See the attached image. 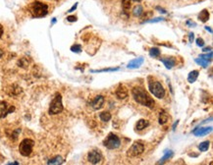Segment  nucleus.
Wrapping results in <instances>:
<instances>
[{
    "label": "nucleus",
    "mask_w": 213,
    "mask_h": 165,
    "mask_svg": "<svg viewBox=\"0 0 213 165\" xmlns=\"http://www.w3.org/2000/svg\"><path fill=\"white\" fill-rule=\"evenodd\" d=\"M132 94H133V98L134 99L139 103V104H142L143 106H146L148 108H153L154 107V100L152 99L149 94L146 92L143 88H139V87H136L133 88L132 91Z\"/></svg>",
    "instance_id": "nucleus-1"
},
{
    "label": "nucleus",
    "mask_w": 213,
    "mask_h": 165,
    "mask_svg": "<svg viewBox=\"0 0 213 165\" xmlns=\"http://www.w3.org/2000/svg\"><path fill=\"white\" fill-rule=\"evenodd\" d=\"M30 11L34 18H42L47 15L48 5L45 3H42V2H39V1H36L31 4Z\"/></svg>",
    "instance_id": "nucleus-2"
},
{
    "label": "nucleus",
    "mask_w": 213,
    "mask_h": 165,
    "mask_svg": "<svg viewBox=\"0 0 213 165\" xmlns=\"http://www.w3.org/2000/svg\"><path fill=\"white\" fill-rule=\"evenodd\" d=\"M63 111V103H62V95L60 93H56L55 98L52 99L49 106V114L56 115Z\"/></svg>",
    "instance_id": "nucleus-3"
},
{
    "label": "nucleus",
    "mask_w": 213,
    "mask_h": 165,
    "mask_svg": "<svg viewBox=\"0 0 213 165\" xmlns=\"http://www.w3.org/2000/svg\"><path fill=\"white\" fill-rule=\"evenodd\" d=\"M148 88L150 92L159 99L163 98L165 96V89L160 82L157 81H150L148 82Z\"/></svg>",
    "instance_id": "nucleus-4"
},
{
    "label": "nucleus",
    "mask_w": 213,
    "mask_h": 165,
    "mask_svg": "<svg viewBox=\"0 0 213 165\" xmlns=\"http://www.w3.org/2000/svg\"><path fill=\"white\" fill-rule=\"evenodd\" d=\"M35 146V142L31 139H25L21 142L19 146V151L23 156H30L32 152V148Z\"/></svg>",
    "instance_id": "nucleus-5"
},
{
    "label": "nucleus",
    "mask_w": 213,
    "mask_h": 165,
    "mask_svg": "<svg viewBox=\"0 0 213 165\" xmlns=\"http://www.w3.org/2000/svg\"><path fill=\"white\" fill-rule=\"evenodd\" d=\"M103 144H104V147H106L108 149H116V148H118L120 147V144H121V141H120V139L116 135L111 133L104 140Z\"/></svg>",
    "instance_id": "nucleus-6"
},
{
    "label": "nucleus",
    "mask_w": 213,
    "mask_h": 165,
    "mask_svg": "<svg viewBox=\"0 0 213 165\" xmlns=\"http://www.w3.org/2000/svg\"><path fill=\"white\" fill-rule=\"evenodd\" d=\"M144 150V146L141 142H135L128 150V155L131 157H135L139 154H142Z\"/></svg>",
    "instance_id": "nucleus-7"
},
{
    "label": "nucleus",
    "mask_w": 213,
    "mask_h": 165,
    "mask_svg": "<svg viewBox=\"0 0 213 165\" xmlns=\"http://www.w3.org/2000/svg\"><path fill=\"white\" fill-rule=\"evenodd\" d=\"M15 111V107L9 105L6 101L0 102V119L5 118L8 114Z\"/></svg>",
    "instance_id": "nucleus-8"
},
{
    "label": "nucleus",
    "mask_w": 213,
    "mask_h": 165,
    "mask_svg": "<svg viewBox=\"0 0 213 165\" xmlns=\"http://www.w3.org/2000/svg\"><path fill=\"white\" fill-rule=\"evenodd\" d=\"M88 159L90 163L92 164H97L101 161L102 159V155L100 153V151L97 149H92L91 151H90V153L88 155Z\"/></svg>",
    "instance_id": "nucleus-9"
},
{
    "label": "nucleus",
    "mask_w": 213,
    "mask_h": 165,
    "mask_svg": "<svg viewBox=\"0 0 213 165\" xmlns=\"http://www.w3.org/2000/svg\"><path fill=\"white\" fill-rule=\"evenodd\" d=\"M212 132V127H205V128H196L194 130V135L196 137L206 136Z\"/></svg>",
    "instance_id": "nucleus-10"
},
{
    "label": "nucleus",
    "mask_w": 213,
    "mask_h": 165,
    "mask_svg": "<svg viewBox=\"0 0 213 165\" xmlns=\"http://www.w3.org/2000/svg\"><path fill=\"white\" fill-rule=\"evenodd\" d=\"M104 103V98L102 95H98L96 98L91 101V106L94 109L97 110V109H100Z\"/></svg>",
    "instance_id": "nucleus-11"
},
{
    "label": "nucleus",
    "mask_w": 213,
    "mask_h": 165,
    "mask_svg": "<svg viewBox=\"0 0 213 165\" xmlns=\"http://www.w3.org/2000/svg\"><path fill=\"white\" fill-rule=\"evenodd\" d=\"M116 96L119 99H125L128 96V92H127V88H126L124 86L120 85L117 89H116Z\"/></svg>",
    "instance_id": "nucleus-12"
},
{
    "label": "nucleus",
    "mask_w": 213,
    "mask_h": 165,
    "mask_svg": "<svg viewBox=\"0 0 213 165\" xmlns=\"http://www.w3.org/2000/svg\"><path fill=\"white\" fill-rule=\"evenodd\" d=\"M143 57H139V58L132 60L130 63L128 64V68H131V69L138 68V67H141L143 65Z\"/></svg>",
    "instance_id": "nucleus-13"
},
{
    "label": "nucleus",
    "mask_w": 213,
    "mask_h": 165,
    "mask_svg": "<svg viewBox=\"0 0 213 165\" xmlns=\"http://www.w3.org/2000/svg\"><path fill=\"white\" fill-rule=\"evenodd\" d=\"M160 61L163 62V64L167 69H172L176 64L175 59H173V58H160Z\"/></svg>",
    "instance_id": "nucleus-14"
},
{
    "label": "nucleus",
    "mask_w": 213,
    "mask_h": 165,
    "mask_svg": "<svg viewBox=\"0 0 213 165\" xmlns=\"http://www.w3.org/2000/svg\"><path fill=\"white\" fill-rule=\"evenodd\" d=\"M198 19L201 20L202 23L207 22V21L209 20V12L206 10V9H203L201 13H199Z\"/></svg>",
    "instance_id": "nucleus-15"
},
{
    "label": "nucleus",
    "mask_w": 213,
    "mask_h": 165,
    "mask_svg": "<svg viewBox=\"0 0 213 165\" xmlns=\"http://www.w3.org/2000/svg\"><path fill=\"white\" fill-rule=\"evenodd\" d=\"M143 14V8L142 5H136L133 9V15L135 17H141Z\"/></svg>",
    "instance_id": "nucleus-16"
},
{
    "label": "nucleus",
    "mask_w": 213,
    "mask_h": 165,
    "mask_svg": "<svg viewBox=\"0 0 213 165\" xmlns=\"http://www.w3.org/2000/svg\"><path fill=\"white\" fill-rule=\"evenodd\" d=\"M149 125V122L148 120H144V119H141L138 120V123H137V130H143L145 129L146 127H148Z\"/></svg>",
    "instance_id": "nucleus-17"
},
{
    "label": "nucleus",
    "mask_w": 213,
    "mask_h": 165,
    "mask_svg": "<svg viewBox=\"0 0 213 165\" xmlns=\"http://www.w3.org/2000/svg\"><path fill=\"white\" fill-rule=\"evenodd\" d=\"M198 77V71L197 70H194V71H191L189 76H188V81L189 82H191V84H192V82H195L196 81Z\"/></svg>",
    "instance_id": "nucleus-18"
},
{
    "label": "nucleus",
    "mask_w": 213,
    "mask_h": 165,
    "mask_svg": "<svg viewBox=\"0 0 213 165\" xmlns=\"http://www.w3.org/2000/svg\"><path fill=\"white\" fill-rule=\"evenodd\" d=\"M173 153H174V152H173L172 150L168 151V152H166V153L164 154V156L161 158V159L157 162V164H163V163H165V161H167L168 159H170V158L173 156Z\"/></svg>",
    "instance_id": "nucleus-19"
},
{
    "label": "nucleus",
    "mask_w": 213,
    "mask_h": 165,
    "mask_svg": "<svg viewBox=\"0 0 213 165\" xmlns=\"http://www.w3.org/2000/svg\"><path fill=\"white\" fill-rule=\"evenodd\" d=\"M99 118H100V120L103 122H108L111 119V114L107 111L101 112L100 114H99Z\"/></svg>",
    "instance_id": "nucleus-20"
},
{
    "label": "nucleus",
    "mask_w": 213,
    "mask_h": 165,
    "mask_svg": "<svg viewBox=\"0 0 213 165\" xmlns=\"http://www.w3.org/2000/svg\"><path fill=\"white\" fill-rule=\"evenodd\" d=\"M131 6H132V2H131V0H122V7H123V10L125 13H127L129 12L130 8H131Z\"/></svg>",
    "instance_id": "nucleus-21"
},
{
    "label": "nucleus",
    "mask_w": 213,
    "mask_h": 165,
    "mask_svg": "<svg viewBox=\"0 0 213 165\" xmlns=\"http://www.w3.org/2000/svg\"><path fill=\"white\" fill-rule=\"evenodd\" d=\"M167 121H168V114L165 111H161L160 115H159V123H160L161 125H164Z\"/></svg>",
    "instance_id": "nucleus-22"
},
{
    "label": "nucleus",
    "mask_w": 213,
    "mask_h": 165,
    "mask_svg": "<svg viewBox=\"0 0 213 165\" xmlns=\"http://www.w3.org/2000/svg\"><path fill=\"white\" fill-rule=\"evenodd\" d=\"M64 162V159L61 156H56L52 159L47 161V164H62Z\"/></svg>",
    "instance_id": "nucleus-23"
},
{
    "label": "nucleus",
    "mask_w": 213,
    "mask_h": 165,
    "mask_svg": "<svg viewBox=\"0 0 213 165\" xmlns=\"http://www.w3.org/2000/svg\"><path fill=\"white\" fill-rule=\"evenodd\" d=\"M209 144L210 142L208 141H205V142H202L199 143V146H198V148L201 151H206V150H208L209 148Z\"/></svg>",
    "instance_id": "nucleus-24"
},
{
    "label": "nucleus",
    "mask_w": 213,
    "mask_h": 165,
    "mask_svg": "<svg viewBox=\"0 0 213 165\" xmlns=\"http://www.w3.org/2000/svg\"><path fill=\"white\" fill-rule=\"evenodd\" d=\"M196 63L198 64V65H201V66L203 67V68H206V67L208 66V63H209V62H208L207 60H205V59L201 58V57H199V58H196Z\"/></svg>",
    "instance_id": "nucleus-25"
},
{
    "label": "nucleus",
    "mask_w": 213,
    "mask_h": 165,
    "mask_svg": "<svg viewBox=\"0 0 213 165\" xmlns=\"http://www.w3.org/2000/svg\"><path fill=\"white\" fill-rule=\"evenodd\" d=\"M149 55L151 57L156 58V57L159 56V55H160V50H159L157 47H153V48H151V49L149 50Z\"/></svg>",
    "instance_id": "nucleus-26"
},
{
    "label": "nucleus",
    "mask_w": 213,
    "mask_h": 165,
    "mask_svg": "<svg viewBox=\"0 0 213 165\" xmlns=\"http://www.w3.org/2000/svg\"><path fill=\"white\" fill-rule=\"evenodd\" d=\"M119 68H110V69H102V70H92V73H101V72H114L118 71Z\"/></svg>",
    "instance_id": "nucleus-27"
},
{
    "label": "nucleus",
    "mask_w": 213,
    "mask_h": 165,
    "mask_svg": "<svg viewBox=\"0 0 213 165\" xmlns=\"http://www.w3.org/2000/svg\"><path fill=\"white\" fill-rule=\"evenodd\" d=\"M71 51L76 52V53L81 52V51H82V46L80 45V44H75V45H73V46H71Z\"/></svg>",
    "instance_id": "nucleus-28"
},
{
    "label": "nucleus",
    "mask_w": 213,
    "mask_h": 165,
    "mask_svg": "<svg viewBox=\"0 0 213 165\" xmlns=\"http://www.w3.org/2000/svg\"><path fill=\"white\" fill-rule=\"evenodd\" d=\"M201 57L203 58V59H205V60H207L208 62H210L212 60V52L210 51L207 54H202V55H201Z\"/></svg>",
    "instance_id": "nucleus-29"
},
{
    "label": "nucleus",
    "mask_w": 213,
    "mask_h": 165,
    "mask_svg": "<svg viewBox=\"0 0 213 165\" xmlns=\"http://www.w3.org/2000/svg\"><path fill=\"white\" fill-rule=\"evenodd\" d=\"M165 20L164 18H155V19H151V20H148V21H145L146 23H157V22H161V21Z\"/></svg>",
    "instance_id": "nucleus-30"
},
{
    "label": "nucleus",
    "mask_w": 213,
    "mask_h": 165,
    "mask_svg": "<svg viewBox=\"0 0 213 165\" xmlns=\"http://www.w3.org/2000/svg\"><path fill=\"white\" fill-rule=\"evenodd\" d=\"M196 45L197 46H203L204 45V40L202 39V38H197L196 39Z\"/></svg>",
    "instance_id": "nucleus-31"
},
{
    "label": "nucleus",
    "mask_w": 213,
    "mask_h": 165,
    "mask_svg": "<svg viewBox=\"0 0 213 165\" xmlns=\"http://www.w3.org/2000/svg\"><path fill=\"white\" fill-rule=\"evenodd\" d=\"M67 20L69 21V22H76V21H77V17L76 16H68L67 17Z\"/></svg>",
    "instance_id": "nucleus-32"
},
{
    "label": "nucleus",
    "mask_w": 213,
    "mask_h": 165,
    "mask_svg": "<svg viewBox=\"0 0 213 165\" xmlns=\"http://www.w3.org/2000/svg\"><path fill=\"white\" fill-rule=\"evenodd\" d=\"M77 7H78V3H75L74 5H73V7H72V8L68 10V13H72L73 11H75V10L77 9Z\"/></svg>",
    "instance_id": "nucleus-33"
},
{
    "label": "nucleus",
    "mask_w": 213,
    "mask_h": 165,
    "mask_svg": "<svg viewBox=\"0 0 213 165\" xmlns=\"http://www.w3.org/2000/svg\"><path fill=\"white\" fill-rule=\"evenodd\" d=\"M194 38H195V34L192 33V32H191V33L189 34V40H190V42H192V40H194Z\"/></svg>",
    "instance_id": "nucleus-34"
},
{
    "label": "nucleus",
    "mask_w": 213,
    "mask_h": 165,
    "mask_svg": "<svg viewBox=\"0 0 213 165\" xmlns=\"http://www.w3.org/2000/svg\"><path fill=\"white\" fill-rule=\"evenodd\" d=\"M156 10L160 11V13H162V14H166V13H167V12H166V10H165V9L161 8V7H159V6H157V7H156Z\"/></svg>",
    "instance_id": "nucleus-35"
},
{
    "label": "nucleus",
    "mask_w": 213,
    "mask_h": 165,
    "mask_svg": "<svg viewBox=\"0 0 213 165\" xmlns=\"http://www.w3.org/2000/svg\"><path fill=\"white\" fill-rule=\"evenodd\" d=\"M211 50H212V48L210 46L209 47H203V49H202V51H204V52H208V51L210 52Z\"/></svg>",
    "instance_id": "nucleus-36"
},
{
    "label": "nucleus",
    "mask_w": 213,
    "mask_h": 165,
    "mask_svg": "<svg viewBox=\"0 0 213 165\" xmlns=\"http://www.w3.org/2000/svg\"><path fill=\"white\" fill-rule=\"evenodd\" d=\"M2 34H3V27H2V25H0V38H1Z\"/></svg>",
    "instance_id": "nucleus-37"
},
{
    "label": "nucleus",
    "mask_w": 213,
    "mask_h": 165,
    "mask_svg": "<svg viewBox=\"0 0 213 165\" xmlns=\"http://www.w3.org/2000/svg\"><path fill=\"white\" fill-rule=\"evenodd\" d=\"M178 123H179V121H176V122L174 123V125H173V131H175V129H176V127H177V125H178Z\"/></svg>",
    "instance_id": "nucleus-38"
},
{
    "label": "nucleus",
    "mask_w": 213,
    "mask_h": 165,
    "mask_svg": "<svg viewBox=\"0 0 213 165\" xmlns=\"http://www.w3.org/2000/svg\"><path fill=\"white\" fill-rule=\"evenodd\" d=\"M205 30H206V31H208L210 33H212V30L210 29V27H205Z\"/></svg>",
    "instance_id": "nucleus-39"
},
{
    "label": "nucleus",
    "mask_w": 213,
    "mask_h": 165,
    "mask_svg": "<svg viewBox=\"0 0 213 165\" xmlns=\"http://www.w3.org/2000/svg\"><path fill=\"white\" fill-rule=\"evenodd\" d=\"M187 24H188V25H191V26H196V24H195V23H191V22H190V21H188Z\"/></svg>",
    "instance_id": "nucleus-40"
},
{
    "label": "nucleus",
    "mask_w": 213,
    "mask_h": 165,
    "mask_svg": "<svg viewBox=\"0 0 213 165\" xmlns=\"http://www.w3.org/2000/svg\"><path fill=\"white\" fill-rule=\"evenodd\" d=\"M54 23H56V18H53L52 19V24H54Z\"/></svg>",
    "instance_id": "nucleus-41"
},
{
    "label": "nucleus",
    "mask_w": 213,
    "mask_h": 165,
    "mask_svg": "<svg viewBox=\"0 0 213 165\" xmlns=\"http://www.w3.org/2000/svg\"><path fill=\"white\" fill-rule=\"evenodd\" d=\"M2 55H3V51H2L1 49H0V58L2 57Z\"/></svg>",
    "instance_id": "nucleus-42"
},
{
    "label": "nucleus",
    "mask_w": 213,
    "mask_h": 165,
    "mask_svg": "<svg viewBox=\"0 0 213 165\" xmlns=\"http://www.w3.org/2000/svg\"><path fill=\"white\" fill-rule=\"evenodd\" d=\"M134 1H136V2H141L142 0H134Z\"/></svg>",
    "instance_id": "nucleus-43"
}]
</instances>
